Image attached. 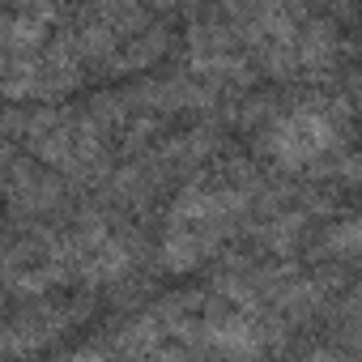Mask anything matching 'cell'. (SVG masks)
<instances>
[{"label":"cell","mask_w":362,"mask_h":362,"mask_svg":"<svg viewBox=\"0 0 362 362\" xmlns=\"http://www.w3.org/2000/svg\"><path fill=\"white\" fill-rule=\"evenodd\" d=\"M26 128V141H30V149L43 158V162H52V166H60V170H69V175H90V170H98L103 166V149H98V136H94V128L86 124V119H77V115H56V111H39V115H30V119H22Z\"/></svg>","instance_id":"cell-2"},{"label":"cell","mask_w":362,"mask_h":362,"mask_svg":"<svg viewBox=\"0 0 362 362\" xmlns=\"http://www.w3.org/2000/svg\"><path fill=\"white\" fill-rule=\"evenodd\" d=\"M332 145H337V124L328 111H315V107H298L281 115L269 132V149L286 166H311L324 153H332Z\"/></svg>","instance_id":"cell-3"},{"label":"cell","mask_w":362,"mask_h":362,"mask_svg":"<svg viewBox=\"0 0 362 362\" xmlns=\"http://www.w3.org/2000/svg\"><path fill=\"white\" fill-rule=\"evenodd\" d=\"M247 197L235 184H197L175 201L162 235V256L170 269H192L205 256H214L235 222L243 218Z\"/></svg>","instance_id":"cell-1"}]
</instances>
